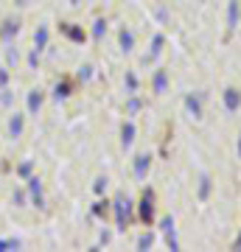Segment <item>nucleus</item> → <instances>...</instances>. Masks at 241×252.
Masks as SVG:
<instances>
[{
    "instance_id": "1",
    "label": "nucleus",
    "mask_w": 241,
    "mask_h": 252,
    "mask_svg": "<svg viewBox=\"0 0 241 252\" xmlns=\"http://www.w3.org/2000/svg\"><path fill=\"white\" fill-rule=\"evenodd\" d=\"M115 221H118V230H126L129 227V202L124 196L115 199Z\"/></svg>"
},
{
    "instance_id": "2",
    "label": "nucleus",
    "mask_w": 241,
    "mask_h": 252,
    "mask_svg": "<svg viewBox=\"0 0 241 252\" xmlns=\"http://www.w3.org/2000/svg\"><path fill=\"white\" fill-rule=\"evenodd\" d=\"M152 219H154V199H152V190H146L140 199V221L152 224Z\"/></svg>"
},
{
    "instance_id": "3",
    "label": "nucleus",
    "mask_w": 241,
    "mask_h": 252,
    "mask_svg": "<svg viewBox=\"0 0 241 252\" xmlns=\"http://www.w3.org/2000/svg\"><path fill=\"white\" fill-rule=\"evenodd\" d=\"M28 190H31V196H34V205H36V207H45L42 185H39V180H36V177H31V180H28Z\"/></svg>"
},
{
    "instance_id": "4",
    "label": "nucleus",
    "mask_w": 241,
    "mask_h": 252,
    "mask_svg": "<svg viewBox=\"0 0 241 252\" xmlns=\"http://www.w3.org/2000/svg\"><path fill=\"white\" fill-rule=\"evenodd\" d=\"M62 34L68 36V39H73V42H84V34H81V28H76V26H70V23H62Z\"/></svg>"
},
{
    "instance_id": "5",
    "label": "nucleus",
    "mask_w": 241,
    "mask_h": 252,
    "mask_svg": "<svg viewBox=\"0 0 241 252\" xmlns=\"http://www.w3.org/2000/svg\"><path fill=\"white\" fill-rule=\"evenodd\" d=\"M239 104H241L239 93H236V90H224V107L230 109V112H236V109H239Z\"/></svg>"
},
{
    "instance_id": "6",
    "label": "nucleus",
    "mask_w": 241,
    "mask_h": 252,
    "mask_svg": "<svg viewBox=\"0 0 241 252\" xmlns=\"http://www.w3.org/2000/svg\"><path fill=\"white\" fill-rule=\"evenodd\" d=\"M39 107H42V95H39V93H28V112H39Z\"/></svg>"
},
{
    "instance_id": "7",
    "label": "nucleus",
    "mask_w": 241,
    "mask_h": 252,
    "mask_svg": "<svg viewBox=\"0 0 241 252\" xmlns=\"http://www.w3.org/2000/svg\"><path fill=\"white\" fill-rule=\"evenodd\" d=\"M20 31V26L17 23H11V20H6V23H3V28H0V36H3V39H11V36L17 34Z\"/></svg>"
},
{
    "instance_id": "8",
    "label": "nucleus",
    "mask_w": 241,
    "mask_h": 252,
    "mask_svg": "<svg viewBox=\"0 0 241 252\" xmlns=\"http://www.w3.org/2000/svg\"><path fill=\"white\" fill-rule=\"evenodd\" d=\"M121 140H124V149H129V146L135 143V124H124V132H121Z\"/></svg>"
},
{
    "instance_id": "9",
    "label": "nucleus",
    "mask_w": 241,
    "mask_h": 252,
    "mask_svg": "<svg viewBox=\"0 0 241 252\" xmlns=\"http://www.w3.org/2000/svg\"><path fill=\"white\" fill-rule=\"evenodd\" d=\"M236 23H239V3L236 0H230V11H227V28H236Z\"/></svg>"
},
{
    "instance_id": "10",
    "label": "nucleus",
    "mask_w": 241,
    "mask_h": 252,
    "mask_svg": "<svg viewBox=\"0 0 241 252\" xmlns=\"http://www.w3.org/2000/svg\"><path fill=\"white\" fill-rule=\"evenodd\" d=\"M185 107H188V112H191L194 118H202V107H199V98L188 95V98H185Z\"/></svg>"
},
{
    "instance_id": "11",
    "label": "nucleus",
    "mask_w": 241,
    "mask_h": 252,
    "mask_svg": "<svg viewBox=\"0 0 241 252\" xmlns=\"http://www.w3.org/2000/svg\"><path fill=\"white\" fill-rule=\"evenodd\" d=\"M9 132H11V137H20L23 135V115H14L9 121Z\"/></svg>"
},
{
    "instance_id": "12",
    "label": "nucleus",
    "mask_w": 241,
    "mask_h": 252,
    "mask_svg": "<svg viewBox=\"0 0 241 252\" xmlns=\"http://www.w3.org/2000/svg\"><path fill=\"white\" fill-rule=\"evenodd\" d=\"M146 168H149V157H146V154H140V157L135 160V174H138V177L143 180V174H146Z\"/></svg>"
},
{
    "instance_id": "13",
    "label": "nucleus",
    "mask_w": 241,
    "mask_h": 252,
    "mask_svg": "<svg viewBox=\"0 0 241 252\" xmlns=\"http://www.w3.org/2000/svg\"><path fill=\"white\" fill-rule=\"evenodd\" d=\"M45 42H48V28H39V31L34 34V48H36V51H42Z\"/></svg>"
},
{
    "instance_id": "14",
    "label": "nucleus",
    "mask_w": 241,
    "mask_h": 252,
    "mask_svg": "<svg viewBox=\"0 0 241 252\" xmlns=\"http://www.w3.org/2000/svg\"><path fill=\"white\" fill-rule=\"evenodd\" d=\"M154 90L166 93V70H157V76H154Z\"/></svg>"
},
{
    "instance_id": "15",
    "label": "nucleus",
    "mask_w": 241,
    "mask_h": 252,
    "mask_svg": "<svg viewBox=\"0 0 241 252\" xmlns=\"http://www.w3.org/2000/svg\"><path fill=\"white\" fill-rule=\"evenodd\" d=\"M132 45H135V36L129 31H121V48L124 51H132Z\"/></svg>"
},
{
    "instance_id": "16",
    "label": "nucleus",
    "mask_w": 241,
    "mask_h": 252,
    "mask_svg": "<svg viewBox=\"0 0 241 252\" xmlns=\"http://www.w3.org/2000/svg\"><path fill=\"white\" fill-rule=\"evenodd\" d=\"M54 95H56V98H68V95H70V84H68V81H62V84H56Z\"/></svg>"
},
{
    "instance_id": "17",
    "label": "nucleus",
    "mask_w": 241,
    "mask_h": 252,
    "mask_svg": "<svg viewBox=\"0 0 241 252\" xmlns=\"http://www.w3.org/2000/svg\"><path fill=\"white\" fill-rule=\"evenodd\" d=\"M152 244H154V235H140V238H138V247H140V250H149Z\"/></svg>"
},
{
    "instance_id": "18",
    "label": "nucleus",
    "mask_w": 241,
    "mask_h": 252,
    "mask_svg": "<svg viewBox=\"0 0 241 252\" xmlns=\"http://www.w3.org/2000/svg\"><path fill=\"white\" fill-rule=\"evenodd\" d=\"M207 193H210V180H207V177H202V185H199V196L205 199Z\"/></svg>"
},
{
    "instance_id": "19",
    "label": "nucleus",
    "mask_w": 241,
    "mask_h": 252,
    "mask_svg": "<svg viewBox=\"0 0 241 252\" xmlns=\"http://www.w3.org/2000/svg\"><path fill=\"white\" fill-rule=\"evenodd\" d=\"M20 241H11V238H6V241H0V252H6V250H17Z\"/></svg>"
},
{
    "instance_id": "20",
    "label": "nucleus",
    "mask_w": 241,
    "mask_h": 252,
    "mask_svg": "<svg viewBox=\"0 0 241 252\" xmlns=\"http://www.w3.org/2000/svg\"><path fill=\"white\" fill-rule=\"evenodd\" d=\"M160 48H163V36L157 34V36L152 39V56H157V54H160Z\"/></svg>"
},
{
    "instance_id": "21",
    "label": "nucleus",
    "mask_w": 241,
    "mask_h": 252,
    "mask_svg": "<svg viewBox=\"0 0 241 252\" xmlns=\"http://www.w3.org/2000/svg\"><path fill=\"white\" fill-rule=\"evenodd\" d=\"M104 20H99V23H96V26H93V36H96V39H101V34H104Z\"/></svg>"
},
{
    "instance_id": "22",
    "label": "nucleus",
    "mask_w": 241,
    "mask_h": 252,
    "mask_svg": "<svg viewBox=\"0 0 241 252\" xmlns=\"http://www.w3.org/2000/svg\"><path fill=\"white\" fill-rule=\"evenodd\" d=\"M107 188V180H104V177H101V180H96L93 182V190H96V193H101V190Z\"/></svg>"
},
{
    "instance_id": "23",
    "label": "nucleus",
    "mask_w": 241,
    "mask_h": 252,
    "mask_svg": "<svg viewBox=\"0 0 241 252\" xmlns=\"http://www.w3.org/2000/svg\"><path fill=\"white\" fill-rule=\"evenodd\" d=\"M6 59H9V64H14V62H17V51H11V48H9V51H6Z\"/></svg>"
},
{
    "instance_id": "24",
    "label": "nucleus",
    "mask_w": 241,
    "mask_h": 252,
    "mask_svg": "<svg viewBox=\"0 0 241 252\" xmlns=\"http://www.w3.org/2000/svg\"><path fill=\"white\" fill-rule=\"evenodd\" d=\"M6 81H9V70L0 67V87H6Z\"/></svg>"
},
{
    "instance_id": "25",
    "label": "nucleus",
    "mask_w": 241,
    "mask_h": 252,
    "mask_svg": "<svg viewBox=\"0 0 241 252\" xmlns=\"http://www.w3.org/2000/svg\"><path fill=\"white\" fill-rule=\"evenodd\" d=\"M126 84H129V90H135V87H138V79H135L132 73H129V76H126Z\"/></svg>"
},
{
    "instance_id": "26",
    "label": "nucleus",
    "mask_w": 241,
    "mask_h": 252,
    "mask_svg": "<svg viewBox=\"0 0 241 252\" xmlns=\"http://www.w3.org/2000/svg\"><path fill=\"white\" fill-rule=\"evenodd\" d=\"M163 230H166V233H171V230H174V221H171V219H163Z\"/></svg>"
},
{
    "instance_id": "27",
    "label": "nucleus",
    "mask_w": 241,
    "mask_h": 252,
    "mask_svg": "<svg viewBox=\"0 0 241 252\" xmlns=\"http://www.w3.org/2000/svg\"><path fill=\"white\" fill-rule=\"evenodd\" d=\"M93 76V67H81V79H90Z\"/></svg>"
},
{
    "instance_id": "28",
    "label": "nucleus",
    "mask_w": 241,
    "mask_h": 252,
    "mask_svg": "<svg viewBox=\"0 0 241 252\" xmlns=\"http://www.w3.org/2000/svg\"><path fill=\"white\" fill-rule=\"evenodd\" d=\"M236 247H239V250H241V238H239V244H236Z\"/></svg>"
},
{
    "instance_id": "29",
    "label": "nucleus",
    "mask_w": 241,
    "mask_h": 252,
    "mask_svg": "<svg viewBox=\"0 0 241 252\" xmlns=\"http://www.w3.org/2000/svg\"><path fill=\"white\" fill-rule=\"evenodd\" d=\"M14 3H26V0H14Z\"/></svg>"
},
{
    "instance_id": "30",
    "label": "nucleus",
    "mask_w": 241,
    "mask_h": 252,
    "mask_svg": "<svg viewBox=\"0 0 241 252\" xmlns=\"http://www.w3.org/2000/svg\"><path fill=\"white\" fill-rule=\"evenodd\" d=\"M70 3H79V0H70Z\"/></svg>"
},
{
    "instance_id": "31",
    "label": "nucleus",
    "mask_w": 241,
    "mask_h": 252,
    "mask_svg": "<svg viewBox=\"0 0 241 252\" xmlns=\"http://www.w3.org/2000/svg\"><path fill=\"white\" fill-rule=\"evenodd\" d=\"M239 152H241V143H239Z\"/></svg>"
}]
</instances>
